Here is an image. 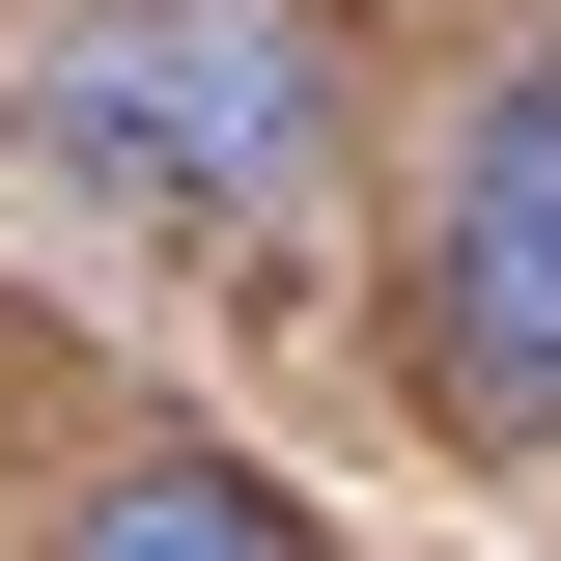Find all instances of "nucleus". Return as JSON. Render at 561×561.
<instances>
[{
	"label": "nucleus",
	"instance_id": "nucleus-1",
	"mask_svg": "<svg viewBox=\"0 0 561 561\" xmlns=\"http://www.w3.org/2000/svg\"><path fill=\"white\" fill-rule=\"evenodd\" d=\"M28 113L84 140V169H140V197H197V225H253V197H309V28L280 0H84L57 57H28Z\"/></svg>",
	"mask_w": 561,
	"mask_h": 561
},
{
	"label": "nucleus",
	"instance_id": "nucleus-3",
	"mask_svg": "<svg viewBox=\"0 0 561 561\" xmlns=\"http://www.w3.org/2000/svg\"><path fill=\"white\" fill-rule=\"evenodd\" d=\"M57 561H309V534H280L253 478H197V449H169V478H84V534H57Z\"/></svg>",
	"mask_w": 561,
	"mask_h": 561
},
{
	"label": "nucleus",
	"instance_id": "nucleus-2",
	"mask_svg": "<svg viewBox=\"0 0 561 561\" xmlns=\"http://www.w3.org/2000/svg\"><path fill=\"white\" fill-rule=\"evenodd\" d=\"M421 337H449V393H478L505 449H561V57H505V84H478V140H449Z\"/></svg>",
	"mask_w": 561,
	"mask_h": 561
}]
</instances>
